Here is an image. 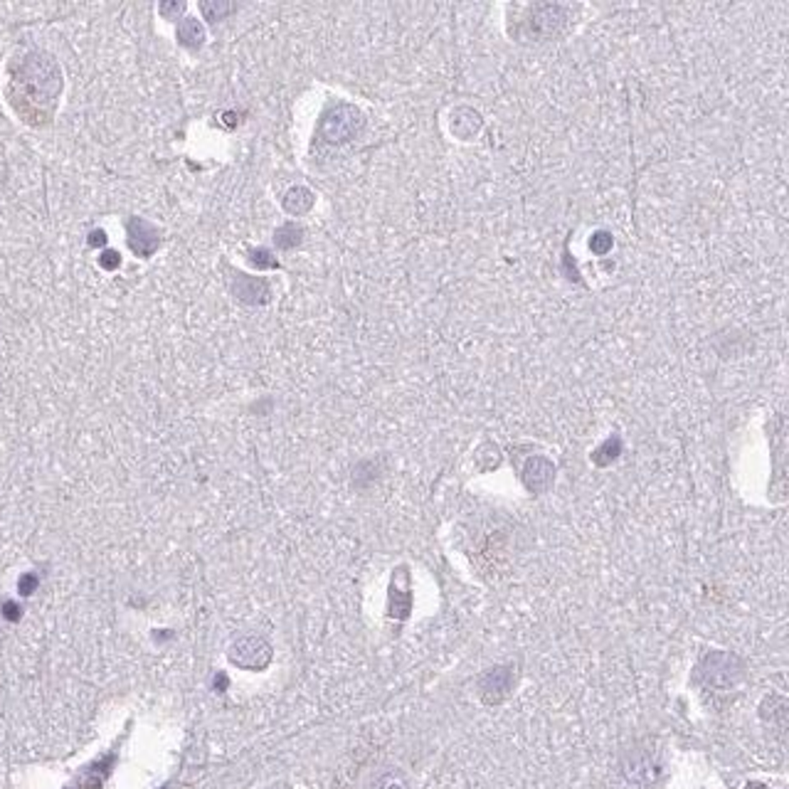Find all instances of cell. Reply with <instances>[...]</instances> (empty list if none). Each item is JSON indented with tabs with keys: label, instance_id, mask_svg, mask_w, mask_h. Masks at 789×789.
<instances>
[{
	"label": "cell",
	"instance_id": "obj_1",
	"mask_svg": "<svg viewBox=\"0 0 789 789\" xmlns=\"http://www.w3.org/2000/svg\"><path fill=\"white\" fill-rule=\"evenodd\" d=\"M60 87V69L42 52H32L10 69V101L25 121H47Z\"/></svg>",
	"mask_w": 789,
	"mask_h": 789
},
{
	"label": "cell",
	"instance_id": "obj_2",
	"mask_svg": "<svg viewBox=\"0 0 789 789\" xmlns=\"http://www.w3.org/2000/svg\"><path fill=\"white\" fill-rule=\"evenodd\" d=\"M365 128V116L358 106L353 104H336L321 116L319 136L331 146H343L351 143Z\"/></svg>",
	"mask_w": 789,
	"mask_h": 789
},
{
	"label": "cell",
	"instance_id": "obj_3",
	"mask_svg": "<svg viewBox=\"0 0 789 789\" xmlns=\"http://www.w3.org/2000/svg\"><path fill=\"white\" fill-rule=\"evenodd\" d=\"M698 674L706 686L718 689V691H728V689H735V686L745 679V664L740 661L735 654L711 651L701 659Z\"/></svg>",
	"mask_w": 789,
	"mask_h": 789
},
{
	"label": "cell",
	"instance_id": "obj_4",
	"mask_svg": "<svg viewBox=\"0 0 789 789\" xmlns=\"http://www.w3.org/2000/svg\"><path fill=\"white\" fill-rule=\"evenodd\" d=\"M272 656H274L272 644L262 634H252V631L234 636L227 649L230 661L244 671H264L272 664Z\"/></svg>",
	"mask_w": 789,
	"mask_h": 789
},
{
	"label": "cell",
	"instance_id": "obj_5",
	"mask_svg": "<svg viewBox=\"0 0 789 789\" xmlns=\"http://www.w3.org/2000/svg\"><path fill=\"white\" fill-rule=\"evenodd\" d=\"M622 775L636 787H651L664 775L661 758L651 748H634L622 760Z\"/></svg>",
	"mask_w": 789,
	"mask_h": 789
},
{
	"label": "cell",
	"instance_id": "obj_6",
	"mask_svg": "<svg viewBox=\"0 0 789 789\" xmlns=\"http://www.w3.org/2000/svg\"><path fill=\"white\" fill-rule=\"evenodd\" d=\"M516 681H518V674L511 664H498V666L486 669L484 674L479 676V684H476L481 703H486V706H498V703H503L513 693Z\"/></svg>",
	"mask_w": 789,
	"mask_h": 789
},
{
	"label": "cell",
	"instance_id": "obj_7",
	"mask_svg": "<svg viewBox=\"0 0 789 789\" xmlns=\"http://www.w3.org/2000/svg\"><path fill=\"white\" fill-rule=\"evenodd\" d=\"M520 481L523 486L528 488L530 493L540 496V493H547L555 484V464H552L547 456L533 454L523 461V469H520Z\"/></svg>",
	"mask_w": 789,
	"mask_h": 789
},
{
	"label": "cell",
	"instance_id": "obj_8",
	"mask_svg": "<svg viewBox=\"0 0 789 789\" xmlns=\"http://www.w3.org/2000/svg\"><path fill=\"white\" fill-rule=\"evenodd\" d=\"M126 234H128V247L136 257H151L160 247V230L151 225L143 217H131L126 222Z\"/></svg>",
	"mask_w": 789,
	"mask_h": 789
},
{
	"label": "cell",
	"instance_id": "obj_9",
	"mask_svg": "<svg viewBox=\"0 0 789 789\" xmlns=\"http://www.w3.org/2000/svg\"><path fill=\"white\" fill-rule=\"evenodd\" d=\"M412 612V584H410V570L405 565L397 567L390 579V592H388V614L393 619L405 622Z\"/></svg>",
	"mask_w": 789,
	"mask_h": 789
},
{
	"label": "cell",
	"instance_id": "obj_10",
	"mask_svg": "<svg viewBox=\"0 0 789 789\" xmlns=\"http://www.w3.org/2000/svg\"><path fill=\"white\" fill-rule=\"evenodd\" d=\"M567 10L562 5H533L530 8V18L525 20V28L533 37H550L565 25Z\"/></svg>",
	"mask_w": 789,
	"mask_h": 789
},
{
	"label": "cell",
	"instance_id": "obj_11",
	"mask_svg": "<svg viewBox=\"0 0 789 789\" xmlns=\"http://www.w3.org/2000/svg\"><path fill=\"white\" fill-rule=\"evenodd\" d=\"M232 296L247 306H262L269 301L272 287L264 277H244V274H239L232 282Z\"/></svg>",
	"mask_w": 789,
	"mask_h": 789
},
{
	"label": "cell",
	"instance_id": "obj_12",
	"mask_svg": "<svg viewBox=\"0 0 789 789\" xmlns=\"http://www.w3.org/2000/svg\"><path fill=\"white\" fill-rule=\"evenodd\" d=\"M282 205L289 215H304V212H309L311 207H314V192H311L309 187L296 185V187H292L287 195H284Z\"/></svg>",
	"mask_w": 789,
	"mask_h": 789
},
{
	"label": "cell",
	"instance_id": "obj_13",
	"mask_svg": "<svg viewBox=\"0 0 789 789\" xmlns=\"http://www.w3.org/2000/svg\"><path fill=\"white\" fill-rule=\"evenodd\" d=\"M365 789H410V780L402 770L388 767V770H380Z\"/></svg>",
	"mask_w": 789,
	"mask_h": 789
},
{
	"label": "cell",
	"instance_id": "obj_14",
	"mask_svg": "<svg viewBox=\"0 0 789 789\" xmlns=\"http://www.w3.org/2000/svg\"><path fill=\"white\" fill-rule=\"evenodd\" d=\"M178 42L187 50H197V47L205 42V30H202L200 20L195 18H185L178 25Z\"/></svg>",
	"mask_w": 789,
	"mask_h": 789
},
{
	"label": "cell",
	"instance_id": "obj_15",
	"mask_svg": "<svg viewBox=\"0 0 789 789\" xmlns=\"http://www.w3.org/2000/svg\"><path fill=\"white\" fill-rule=\"evenodd\" d=\"M304 239V230L299 227L296 222H287L274 232V242H277L279 249H294L299 247Z\"/></svg>",
	"mask_w": 789,
	"mask_h": 789
},
{
	"label": "cell",
	"instance_id": "obj_16",
	"mask_svg": "<svg viewBox=\"0 0 789 789\" xmlns=\"http://www.w3.org/2000/svg\"><path fill=\"white\" fill-rule=\"evenodd\" d=\"M619 454H622V439L619 437H609L592 452V461L597 466H609L612 461L619 459Z\"/></svg>",
	"mask_w": 789,
	"mask_h": 789
},
{
	"label": "cell",
	"instance_id": "obj_17",
	"mask_svg": "<svg viewBox=\"0 0 789 789\" xmlns=\"http://www.w3.org/2000/svg\"><path fill=\"white\" fill-rule=\"evenodd\" d=\"M200 10H202V15H205V20L217 23V20L227 18L230 13H234V5L222 3V0H205V3H200Z\"/></svg>",
	"mask_w": 789,
	"mask_h": 789
},
{
	"label": "cell",
	"instance_id": "obj_18",
	"mask_svg": "<svg viewBox=\"0 0 789 789\" xmlns=\"http://www.w3.org/2000/svg\"><path fill=\"white\" fill-rule=\"evenodd\" d=\"M249 264L257 267V269H279V262L274 259L272 252L264 249V247L249 249Z\"/></svg>",
	"mask_w": 789,
	"mask_h": 789
},
{
	"label": "cell",
	"instance_id": "obj_19",
	"mask_svg": "<svg viewBox=\"0 0 789 789\" xmlns=\"http://www.w3.org/2000/svg\"><path fill=\"white\" fill-rule=\"evenodd\" d=\"M484 456H486V461H481V464H479L484 471H488V469H496V466L501 464V452H498L496 444L486 442L484 447L479 449V454H476V459H484Z\"/></svg>",
	"mask_w": 789,
	"mask_h": 789
},
{
	"label": "cell",
	"instance_id": "obj_20",
	"mask_svg": "<svg viewBox=\"0 0 789 789\" xmlns=\"http://www.w3.org/2000/svg\"><path fill=\"white\" fill-rule=\"evenodd\" d=\"M612 244H614V237H612L609 232H604V230L594 232L592 239H589V249H592V254H597V257L607 254V252L612 249Z\"/></svg>",
	"mask_w": 789,
	"mask_h": 789
},
{
	"label": "cell",
	"instance_id": "obj_21",
	"mask_svg": "<svg viewBox=\"0 0 789 789\" xmlns=\"http://www.w3.org/2000/svg\"><path fill=\"white\" fill-rule=\"evenodd\" d=\"M37 584H40V577H37L35 572H25V575L18 579V592L23 594V597H30L37 589Z\"/></svg>",
	"mask_w": 789,
	"mask_h": 789
},
{
	"label": "cell",
	"instance_id": "obj_22",
	"mask_svg": "<svg viewBox=\"0 0 789 789\" xmlns=\"http://www.w3.org/2000/svg\"><path fill=\"white\" fill-rule=\"evenodd\" d=\"M182 10H185V3H160V15L163 18L175 20L178 15H182Z\"/></svg>",
	"mask_w": 789,
	"mask_h": 789
},
{
	"label": "cell",
	"instance_id": "obj_23",
	"mask_svg": "<svg viewBox=\"0 0 789 789\" xmlns=\"http://www.w3.org/2000/svg\"><path fill=\"white\" fill-rule=\"evenodd\" d=\"M99 264L104 267V269H116V267L121 264V257H119V252H114V249L104 252V254H101V259H99Z\"/></svg>",
	"mask_w": 789,
	"mask_h": 789
},
{
	"label": "cell",
	"instance_id": "obj_24",
	"mask_svg": "<svg viewBox=\"0 0 789 789\" xmlns=\"http://www.w3.org/2000/svg\"><path fill=\"white\" fill-rule=\"evenodd\" d=\"M3 617L8 622H18L20 617H23V609H20L18 602H5L3 604Z\"/></svg>",
	"mask_w": 789,
	"mask_h": 789
},
{
	"label": "cell",
	"instance_id": "obj_25",
	"mask_svg": "<svg viewBox=\"0 0 789 789\" xmlns=\"http://www.w3.org/2000/svg\"><path fill=\"white\" fill-rule=\"evenodd\" d=\"M89 244H91V247H101V244H106V232H104V230H94V232L89 234Z\"/></svg>",
	"mask_w": 789,
	"mask_h": 789
},
{
	"label": "cell",
	"instance_id": "obj_26",
	"mask_svg": "<svg viewBox=\"0 0 789 789\" xmlns=\"http://www.w3.org/2000/svg\"><path fill=\"white\" fill-rule=\"evenodd\" d=\"M267 789H292V785H289V782H274V785H269Z\"/></svg>",
	"mask_w": 789,
	"mask_h": 789
}]
</instances>
